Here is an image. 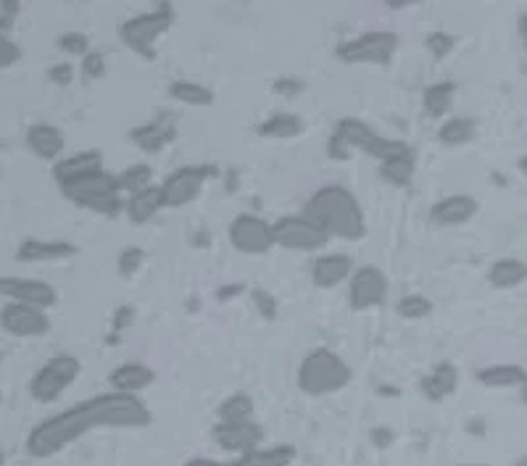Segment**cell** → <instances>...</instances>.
Listing matches in <instances>:
<instances>
[{"instance_id":"11","label":"cell","mask_w":527,"mask_h":466,"mask_svg":"<svg viewBox=\"0 0 527 466\" xmlns=\"http://www.w3.org/2000/svg\"><path fill=\"white\" fill-rule=\"evenodd\" d=\"M275 243L288 251H319L330 243V235L306 214H293L275 222Z\"/></svg>"},{"instance_id":"30","label":"cell","mask_w":527,"mask_h":466,"mask_svg":"<svg viewBox=\"0 0 527 466\" xmlns=\"http://www.w3.org/2000/svg\"><path fill=\"white\" fill-rule=\"evenodd\" d=\"M259 137H267V140H290V137H298L304 132V119L290 111H280V114H272L269 119L259 124Z\"/></svg>"},{"instance_id":"26","label":"cell","mask_w":527,"mask_h":466,"mask_svg":"<svg viewBox=\"0 0 527 466\" xmlns=\"http://www.w3.org/2000/svg\"><path fill=\"white\" fill-rule=\"evenodd\" d=\"M414 174H417V151L412 145L380 164V177L393 187H409L414 182Z\"/></svg>"},{"instance_id":"37","label":"cell","mask_w":527,"mask_h":466,"mask_svg":"<svg viewBox=\"0 0 527 466\" xmlns=\"http://www.w3.org/2000/svg\"><path fill=\"white\" fill-rule=\"evenodd\" d=\"M135 316H138L135 306H130V303H124V306H119V309L114 311V316H111V332L106 335V343H109V345L119 343V337H122L124 332L130 330L132 324H135Z\"/></svg>"},{"instance_id":"45","label":"cell","mask_w":527,"mask_h":466,"mask_svg":"<svg viewBox=\"0 0 527 466\" xmlns=\"http://www.w3.org/2000/svg\"><path fill=\"white\" fill-rule=\"evenodd\" d=\"M351 151H354V148H351L343 137L335 135V132L330 135V140H327V156L333 158V161H348Z\"/></svg>"},{"instance_id":"31","label":"cell","mask_w":527,"mask_h":466,"mask_svg":"<svg viewBox=\"0 0 527 466\" xmlns=\"http://www.w3.org/2000/svg\"><path fill=\"white\" fill-rule=\"evenodd\" d=\"M169 95H172L177 103H185V106H211V103L217 101V95L214 90L201 82H190V79H174L172 85H169Z\"/></svg>"},{"instance_id":"22","label":"cell","mask_w":527,"mask_h":466,"mask_svg":"<svg viewBox=\"0 0 527 466\" xmlns=\"http://www.w3.org/2000/svg\"><path fill=\"white\" fill-rule=\"evenodd\" d=\"M24 140H27L29 151L35 153L40 161H61L58 156H61L66 148L64 132L58 130L56 124H48V122L32 124Z\"/></svg>"},{"instance_id":"44","label":"cell","mask_w":527,"mask_h":466,"mask_svg":"<svg viewBox=\"0 0 527 466\" xmlns=\"http://www.w3.org/2000/svg\"><path fill=\"white\" fill-rule=\"evenodd\" d=\"M0 51H3V58H0V66H3V69H11L16 61H22V48H19L11 37H0Z\"/></svg>"},{"instance_id":"2","label":"cell","mask_w":527,"mask_h":466,"mask_svg":"<svg viewBox=\"0 0 527 466\" xmlns=\"http://www.w3.org/2000/svg\"><path fill=\"white\" fill-rule=\"evenodd\" d=\"M317 222L330 237L340 240H364L367 235V222H364V211L348 187L343 185H322L317 193H311L309 201L304 203V211Z\"/></svg>"},{"instance_id":"38","label":"cell","mask_w":527,"mask_h":466,"mask_svg":"<svg viewBox=\"0 0 527 466\" xmlns=\"http://www.w3.org/2000/svg\"><path fill=\"white\" fill-rule=\"evenodd\" d=\"M425 48L435 61H443V58L451 56V51L456 48V37L451 35V32L435 29V32H430V35L425 37Z\"/></svg>"},{"instance_id":"48","label":"cell","mask_w":527,"mask_h":466,"mask_svg":"<svg viewBox=\"0 0 527 466\" xmlns=\"http://www.w3.org/2000/svg\"><path fill=\"white\" fill-rule=\"evenodd\" d=\"M240 293H243V285H224L217 290V298L219 301H230V298H235Z\"/></svg>"},{"instance_id":"24","label":"cell","mask_w":527,"mask_h":466,"mask_svg":"<svg viewBox=\"0 0 527 466\" xmlns=\"http://www.w3.org/2000/svg\"><path fill=\"white\" fill-rule=\"evenodd\" d=\"M456 388H459V369L451 361H438L433 372L419 380V390L430 403L446 401L448 395L456 393Z\"/></svg>"},{"instance_id":"9","label":"cell","mask_w":527,"mask_h":466,"mask_svg":"<svg viewBox=\"0 0 527 466\" xmlns=\"http://www.w3.org/2000/svg\"><path fill=\"white\" fill-rule=\"evenodd\" d=\"M217 166L214 164H188L174 169L172 174L164 177L161 182V193H164V203L167 208H182L193 203L201 195L203 185L217 177Z\"/></svg>"},{"instance_id":"40","label":"cell","mask_w":527,"mask_h":466,"mask_svg":"<svg viewBox=\"0 0 527 466\" xmlns=\"http://www.w3.org/2000/svg\"><path fill=\"white\" fill-rule=\"evenodd\" d=\"M56 48L69 53V56L85 58L90 53V37L85 32H64V35L56 37Z\"/></svg>"},{"instance_id":"13","label":"cell","mask_w":527,"mask_h":466,"mask_svg":"<svg viewBox=\"0 0 527 466\" xmlns=\"http://www.w3.org/2000/svg\"><path fill=\"white\" fill-rule=\"evenodd\" d=\"M0 324L8 335L14 337H43L51 330V322L43 309L27 306V303L6 301L0 309Z\"/></svg>"},{"instance_id":"21","label":"cell","mask_w":527,"mask_h":466,"mask_svg":"<svg viewBox=\"0 0 527 466\" xmlns=\"http://www.w3.org/2000/svg\"><path fill=\"white\" fill-rule=\"evenodd\" d=\"M101 169H106L103 166V153L98 148H90V151L74 153V156L56 161L53 164V180H56L58 187H64L74 180H82L87 174L101 172Z\"/></svg>"},{"instance_id":"32","label":"cell","mask_w":527,"mask_h":466,"mask_svg":"<svg viewBox=\"0 0 527 466\" xmlns=\"http://www.w3.org/2000/svg\"><path fill=\"white\" fill-rule=\"evenodd\" d=\"M475 132V119H470V116H451V119L443 122L441 130H438V140H441L443 145H464L470 143L472 137H475Z\"/></svg>"},{"instance_id":"34","label":"cell","mask_w":527,"mask_h":466,"mask_svg":"<svg viewBox=\"0 0 527 466\" xmlns=\"http://www.w3.org/2000/svg\"><path fill=\"white\" fill-rule=\"evenodd\" d=\"M119 177V187H122V193H140L145 187L153 185V169L148 164H132L127 166L122 174H116Z\"/></svg>"},{"instance_id":"6","label":"cell","mask_w":527,"mask_h":466,"mask_svg":"<svg viewBox=\"0 0 527 466\" xmlns=\"http://www.w3.org/2000/svg\"><path fill=\"white\" fill-rule=\"evenodd\" d=\"M82 361L69 353H58L53 359L45 361L29 380V395L35 403H53L58 401L66 390L72 388V382L80 377Z\"/></svg>"},{"instance_id":"8","label":"cell","mask_w":527,"mask_h":466,"mask_svg":"<svg viewBox=\"0 0 527 466\" xmlns=\"http://www.w3.org/2000/svg\"><path fill=\"white\" fill-rule=\"evenodd\" d=\"M333 132L343 137V140H346L354 151L367 153V156L377 158L380 164L388 161V158L398 156V153H404L406 148H409V143H404V140L377 135V132L372 130L367 122H361V119H356V116H343V119H338Z\"/></svg>"},{"instance_id":"36","label":"cell","mask_w":527,"mask_h":466,"mask_svg":"<svg viewBox=\"0 0 527 466\" xmlns=\"http://www.w3.org/2000/svg\"><path fill=\"white\" fill-rule=\"evenodd\" d=\"M145 259H148V253L140 248V245H127L119 251V259H116V272L122 280H132L135 274L143 269Z\"/></svg>"},{"instance_id":"46","label":"cell","mask_w":527,"mask_h":466,"mask_svg":"<svg viewBox=\"0 0 527 466\" xmlns=\"http://www.w3.org/2000/svg\"><path fill=\"white\" fill-rule=\"evenodd\" d=\"M48 79L58 87H69L74 82V66L72 64H53L48 69Z\"/></svg>"},{"instance_id":"51","label":"cell","mask_w":527,"mask_h":466,"mask_svg":"<svg viewBox=\"0 0 527 466\" xmlns=\"http://www.w3.org/2000/svg\"><path fill=\"white\" fill-rule=\"evenodd\" d=\"M517 172H520L522 177H527V153L525 156H520V161H517Z\"/></svg>"},{"instance_id":"47","label":"cell","mask_w":527,"mask_h":466,"mask_svg":"<svg viewBox=\"0 0 527 466\" xmlns=\"http://www.w3.org/2000/svg\"><path fill=\"white\" fill-rule=\"evenodd\" d=\"M369 438H372V443H375L377 448H390L393 440H396V432L390 430V427H385V424H380V427H375V430L369 432Z\"/></svg>"},{"instance_id":"28","label":"cell","mask_w":527,"mask_h":466,"mask_svg":"<svg viewBox=\"0 0 527 466\" xmlns=\"http://www.w3.org/2000/svg\"><path fill=\"white\" fill-rule=\"evenodd\" d=\"M527 280V264L522 259H499L493 261L488 269V282L496 290H512V287L522 285Z\"/></svg>"},{"instance_id":"35","label":"cell","mask_w":527,"mask_h":466,"mask_svg":"<svg viewBox=\"0 0 527 466\" xmlns=\"http://www.w3.org/2000/svg\"><path fill=\"white\" fill-rule=\"evenodd\" d=\"M433 301H430V298H427V295H422V293H409V295H404V298H401V301H398V306H396V311L401 316H404V319H409V322H419V319H427V316L433 314Z\"/></svg>"},{"instance_id":"20","label":"cell","mask_w":527,"mask_h":466,"mask_svg":"<svg viewBox=\"0 0 527 466\" xmlns=\"http://www.w3.org/2000/svg\"><path fill=\"white\" fill-rule=\"evenodd\" d=\"M80 248L69 240H37V237H29L24 243H19L16 248V261H24V264H40V261H64L77 256Z\"/></svg>"},{"instance_id":"54","label":"cell","mask_w":527,"mask_h":466,"mask_svg":"<svg viewBox=\"0 0 527 466\" xmlns=\"http://www.w3.org/2000/svg\"><path fill=\"white\" fill-rule=\"evenodd\" d=\"M462 466H491V464H462Z\"/></svg>"},{"instance_id":"10","label":"cell","mask_w":527,"mask_h":466,"mask_svg":"<svg viewBox=\"0 0 527 466\" xmlns=\"http://www.w3.org/2000/svg\"><path fill=\"white\" fill-rule=\"evenodd\" d=\"M232 248L246 256H264L275 248V224L253 214H238L227 227Z\"/></svg>"},{"instance_id":"25","label":"cell","mask_w":527,"mask_h":466,"mask_svg":"<svg viewBox=\"0 0 527 466\" xmlns=\"http://www.w3.org/2000/svg\"><path fill=\"white\" fill-rule=\"evenodd\" d=\"M161 208H167V203H164V193H161V185H151L127 198V219L140 227V224L151 222Z\"/></svg>"},{"instance_id":"52","label":"cell","mask_w":527,"mask_h":466,"mask_svg":"<svg viewBox=\"0 0 527 466\" xmlns=\"http://www.w3.org/2000/svg\"><path fill=\"white\" fill-rule=\"evenodd\" d=\"M520 401L527 406V382H525V385H522V388H520Z\"/></svg>"},{"instance_id":"53","label":"cell","mask_w":527,"mask_h":466,"mask_svg":"<svg viewBox=\"0 0 527 466\" xmlns=\"http://www.w3.org/2000/svg\"><path fill=\"white\" fill-rule=\"evenodd\" d=\"M517 466H527V453H522L520 461H517Z\"/></svg>"},{"instance_id":"41","label":"cell","mask_w":527,"mask_h":466,"mask_svg":"<svg viewBox=\"0 0 527 466\" xmlns=\"http://www.w3.org/2000/svg\"><path fill=\"white\" fill-rule=\"evenodd\" d=\"M80 72H82V79H87V82L101 79L103 74H106V56L98 51H90L85 58H82Z\"/></svg>"},{"instance_id":"43","label":"cell","mask_w":527,"mask_h":466,"mask_svg":"<svg viewBox=\"0 0 527 466\" xmlns=\"http://www.w3.org/2000/svg\"><path fill=\"white\" fill-rule=\"evenodd\" d=\"M19 14H22V6H19L16 0H6V3L0 6V32H3V37L11 35V29H14L16 16Z\"/></svg>"},{"instance_id":"23","label":"cell","mask_w":527,"mask_h":466,"mask_svg":"<svg viewBox=\"0 0 527 466\" xmlns=\"http://www.w3.org/2000/svg\"><path fill=\"white\" fill-rule=\"evenodd\" d=\"M156 382V372L151 366L140 364V361H127V364H119L114 372L109 374V385L114 393H127V395H138L143 390H148Z\"/></svg>"},{"instance_id":"50","label":"cell","mask_w":527,"mask_h":466,"mask_svg":"<svg viewBox=\"0 0 527 466\" xmlns=\"http://www.w3.org/2000/svg\"><path fill=\"white\" fill-rule=\"evenodd\" d=\"M517 32H520L522 43H525V48H527V14H522L520 19H517Z\"/></svg>"},{"instance_id":"49","label":"cell","mask_w":527,"mask_h":466,"mask_svg":"<svg viewBox=\"0 0 527 466\" xmlns=\"http://www.w3.org/2000/svg\"><path fill=\"white\" fill-rule=\"evenodd\" d=\"M385 6H388L390 11H401V8L412 6V0H385Z\"/></svg>"},{"instance_id":"18","label":"cell","mask_w":527,"mask_h":466,"mask_svg":"<svg viewBox=\"0 0 527 466\" xmlns=\"http://www.w3.org/2000/svg\"><path fill=\"white\" fill-rule=\"evenodd\" d=\"M354 272V261L348 253H325V256H317L311 264V282L319 290H333L340 282L351 280Z\"/></svg>"},{"instance_id":"42","label":"cell","mask_w":527,"mask_h":466,"mask_svg":"<svg viewBox=\"0 0 527 466\" xmlns=\"http://www.w3.org/2000/svg\"><path fill=\"white\" fill-rule=\"evenodd\" d=\"M304 79L298 77H280L272 82V93L280 95V98H288V101H293V98H298V95L304 93Z\"/></svg>"},{"instance_id":"3","label":"cell","mask_w":527,"mask_h":466,"mask_svg":"<svg viewBox=\"0 0 527 466\" xmlns=\"http://www.w3.org/2000/svg\"><path fill=\"white\" fill-rule=\"evenodd\" d=\"M58 190L74 206L87 208V211H95V214L101 216H109V219L127 211V201H124L122 187H119V177L106 172V169L87 174L82 180L69 182V185L58 187Z\"/></svg>"},{"instance_id":"15","label":"cell","mask_w":527,"mask_h":466,"mask_svg":"<svg viewBox=\"0 0 527 466\" xmlns=\"http://www.w3.org/2000/svg\"><path fill=\"white\" fill-rule=\"evenodd\" d=\"M130 140L145 153H161L167 145L177 140V116L169 111H159L151 122L138 124L130 130Z\"/></svg>"},{"instance_id":"17","label":"cell","mask_w":527,"mask_h":466,"mask_svg":"<svg viewBox=\"0 0 527 466\" xmlns=\"http://www.w3.org/2000/svg\"><path fill=\"white\" fill-rule=\"evenodd\" d=\"M296 448L288 443L272 445V448H259V451L246 453V456H238L235 461H214V459H203V456H195L188 459L182 466H290L296 461Z\"/></svg>"},{"instance_id":"4","label":"cell","mask_w":527,"mask_h":466,"mask_svg":"<svg viewBox=\"0 0 527 466\" xmlns=\"http://www.w3.org/2000/svg\"><path fill=\"white\" fill-rule=\"evenodd\" d=\"M354 372L343 356H338L330 348H314L304 356L301 366H298V388L306 395H333L338 390L348 388Z\"/></svg>"},{"instance_id":"19","label":"cell","mask_w":527,"mask_h":466,"mask_svg":"<svg viewBox=\"0 0 527 466\" xmlns=\"http://www.w3.org/2000/svg\"><path fill=\"white\" fill-rule=\"evenodd\" d=\"M480 211V203L467 193H456L446 195L441 201H435L430 208V219H433L438 227H459V224H467L472 216Z\"/></svg>"},{"instance_id":"5","label":"cell","mask_w":527,"mask_h":466,"mask_svg":"<svg viewBox=\"0 0 527 466\" xmlns=\"http://www.w3.org/2000/svg\"><path fill=\"white\" fill-rule=\"evenodd\" d=\"M177 22V11L169 3H159L151 11H143L138 16H130L119 24V40L130 48L135 56H140L143 61H156V40L161 35H167L169 29Z\"/></svg>"},{"instance_id":"39","label":"cell","mask_w":527,"mask_h":466,"mask_svg":"<svg viewBox=\"0 0 527 466\" xmlns=\"http://www.w3.org/2000/svg\"><path fill=\"white\" fill-rule=\"evenodd\" d=\"M251 301L264 322H277V316H280V303H277V298L269 293V290H264V287H253Z\"/></svg>"},{"instance_id":"16","label":"cell","mask_w":527,"mask_h":466,"mask_svg":"<svg viewBox=\"0 0 527 466\" xmlns=\"http://www.w3.org/2000/svg\"><path fill=\"white\" fill-rule=\"evenodd\" d=\"M0 293L6 295L8 301L27 303L35 309H51L58 303V290L51 282L43 280H22V277H3L0 280Z\"/></svg>"},{"instance_id":"1","label":"cell","mask_w":527,"mask_h":466,"mask_svg":"<svg viewBox=\"0 0 527 466\" xmlns=\"http://www.w3.org/2000/svg\"><path fill=\"white\" fill-rule=\"evenodd\" d=\"M151 409L138 395L101 393L74 403L72 409L58 411L29 430L24 448L32 459H53L58 453L93 430H140L151 427Z\"/></svg>"},{"instance_id":"27","label":"cell","mask_w":527,"mask_h":466,"mask_svg":"<svg viewBox=\"0 0 527 466\" xmlns=\"http://www.w3.org/2000/svg\"><path fill=\"white\" fill-rule=\"evenodd\" d=\"M477 382L485 388H522L527 382V372L520 364H493L475 374Z\"/></svg>"},{"instance_id":"33","label":"cell","mask_w":527,"mask_h":466,"mask_svg":"<svg viewBox=\"0 0 527 466\" xmlns=\"http://www.w3.org/2000/svg\"><path fill=\"white\" fill-rule=\"evenodd\" d=\"M219 422H251L253 398L248 393H232L219 403Z\"/></svg>"},{"instance_id":"7","label":"cell","mask_w":527,"mask_h":466,"mask_svg":"<svg viewBox=\"0 0 527 466\" xmlns=\"http://www.w3.org/2000/svg\"><path fill=\"white\" fill-rule=\"evenodd\" d=\"M401 37L388 29H369L364 35L351 37L338 45V58L343 64H375L390 66L398 53Z\"/></svg>"},{"instance_id":"29","label":"cell","mask_w":527,"mask_h":466,"mask_svg":"<svg viewBox=\"0 0 527 466\" xmlns=\"http://www.w3.org/2000/svg\"><path fill=\"white\" fill-rule=\"evenodd\" d=\"M454 98H456V82H451V79L433 82V85H427L425 93H422L425 111L433 116V119H443V116L454 108Z\"/></svg>"},{"instance_id":"12","label":"cell","mask_w":527,"mask_h":466,"mask_svg":"<svg viewBox=\"0 0 527 466\" xmlns=\"http://www.w3.org/2000/svg\"><path fill=\"white\" fill-rule=\"evenodd\" d=\"M388 277L380 266H359L348 280V303L354 311H369L385 306L388 301Z\"/></svg>"},{"instance_id":"14","label":"cell","mask_w":527,"mask_h":466,"mask_svg":"<svg viewBox=\"0 0 527 466\" xmlns=\"http://www.w3.org/2000/svg\"><path fill=\"white\" fill-rule=\"evenodd\" d=\"M211 438L222 451L246 456V453L259 451L261 440H264V430L253 419L251 422H217L211 427Z\"/></svg>"}]
</instances>
